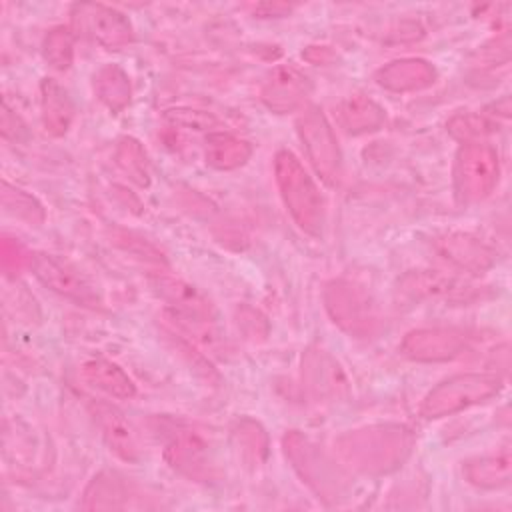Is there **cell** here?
Masks as SVG:
<instances>
[{
	"label": "cell",
	"instance_id": "obj_1",
	"mask_svg": "<svg viewBox=\"0 0 512 512\" xmlns=\"http://www.w3.org/2000/svg\"><path fill=\"white\" fill-rule=\"evenodd\" d=\"M334 446L350 468L364 474H386L410 456L414 434L402 424H374L342 434Z\"/></svg>",
	"mask_w": 512,
	"mask_h": 512
},
{
	"label": "cell",
	"instance_id": "obj_2",
	"mask_svg": "<svg viewBox=\"0 0 512 512\" xmlns=\"http://www.w3.org/2000/svg\"><path fill=\"white\" fill-rule=\"evenodd\" d=\"M154 430L164 440V458L176 472L196 482L216 478V446L206 428L174 418H154Z\"/></svg>",
	"mask_w": 512,
	"mask_h": 512
},
{
	"label": "cell",
	"instance_id": "obj_3",
	"mask_svg": "<svg viewBox=\"0 0 512 512\" xmlns=\"http://www.w3.org/2000/svg\"><path fill=\"white\" fill-rule=\"evenodd\" d=\"M274 174L282 202L298 228L310 236H322L324 198L302 162L290 150H280L274 156Z\"/></svg>",
	"mask_w": 512,
	"mask_h": 512
},
{
	"label": "cell",
	"instance_id": "obj_4",
	"mask_svg": "<svg viewBox=\"0 0 512 512\" xmlns=\"http://www.w3.org/2000/svg\"><path fill=\"white\" fill-rule=\"evenodd\" d=\"M282 448L302 482H306L318 498L324 502L346 498V492L350 490L348 476L324 450H320V446L298 430H292L282 438Z\"/></svg>",
	"mask_w": 512,
	"mask_h": 512
},
{
	"label": "cell",
	"instance_id": "obj_5",
	"mask_svg": "<svg viewBox=\"0 0 512 512\" xmlns=\"http://www.w3.org/2000/svg\"><path fill=\"white\" fill-rule=\"evenodd\" d=\"M324 306L336 326L354 338H374L382 330V312L374 296L350 280H332L324 288Z\"/></svg>",
	"mask_w": 512,
	"mask_h": 512
},
{
	"label": "cell",
	"instance_id": "obj_6",
	"mask_svg": "<svg viewBox=\"0 0 512 512\" xmlns=\"http://www.w3.org/2000/svg\"><path fill=\"white\" fill-rule=\"evenodd\" d=\"M502 390V376L492 372H464L454 374L434 386L424 402L422 416L428 420L456 414L474 404L486 402Z\"/></svg>",
	"mask_w": 512,
	"mask_h": 512
},
{
	"label": "cell",
	"instance_id": "obj_7",
	"mask_svg": "<svg viewBox=\"0 0 512 512\" xmlns=\"http://www.w3.org/2000/svg\"><path fill=\"white\" fill-rule=\"evenodd\" d=\"M498 152L486 142H466L456 152L454 190L462 204H474L490 196L498 184Z\"/></svg>",
	"mask_w": 512,
	"mask_h": 512
},
{
	"label": "cell",
	"instance_id": "obj_8",
	"mask_svg": "<svg viewBox=\"0 0 512 512\" xmlns=\"http://www.w3.org/2000/svg\"><path fill=\"white\" fill-rule=\"evenodd\" d=\"M296 128L316 174L328 186H336L342 176V152L326 114L318 106H308L298 116Z\"/></svg>",
	"mask_w": 512,
	"mask_h": 512
},
{
	"label": "cell",
	"instance_id": "obj_9",
	"mask_svg": "<svg viewBox=\"0 0 512 512\" xmlns=\"http://www.w3.org/2000/svg\"><path fill=\"white\" fill-rule=\"evenodd\" d=\"M30 270L44 286H48L56 294L72 300L74 304L84 306V308H100V304H102L100 294L88 282V278L84 274H80V270H76L70 262H66L54 254L36 252L32 258Z\"/></svg>",
	"mask_w": 512,
	"mask_h": 512
},
{
	"label": "cell",
	"instance_id": "obj_10",
	"mask_svg": "<svg viewBox=\"0 0 512 512\" xmlns=\"http://www.w3.org/2000/svg\"><path fill=\"white\" fill-rule=\"evenodd\" d=\"M72 16L74 24L106 50H120L134 40L130 20L116 8L84 2L72 8Z\"/></svg>",
	"mask_w": 512,
	"mask_h": 512
},
{
	"label": "cell",
	"instance_id": "obj_11",
	"mask_svg": "<svg viewBox=\"0 0 512 512\" xmlns=\"http://www.w3.org/2000/svg\"><path fill=\"white\" fill-rule=\"evenodd\" d=\"M470 336L458 328H418L404 336L400 350L416 362H446L468 350Z\"/></svg>",
	"mask_w": 512,
	"mask_h": 512
},
{
	"label": "cell",
	"instance_id": "obj_12",
	"mask_svg": "<svg viewBox=\"0 0 512 512\" xmlns=\"http://www.w3.org/2000/svg\"><path fill=\"white\" fill-rule=\"evenodd\" d=\"M302 382L314 400L334 402L348 394V380L336 358L312 346L302 356Z\"/></svg>",
	"mask_w": 512,
	"mask_h": 512
},
{
	"label": "cell",
	"instance_id": "obj_13",
	"mask_svg": "<svg viewBox=\"0 0 512 512\" xmlns=\"http://www.w3.org/2000/svg\"><path fill=\"white\" fill-rule=\"evenodd\" d=\"M88 412L98 426L104 442L118 458L126 462H136L142 456L140 436L122 410L104 400H90Z\"/></svg>",
	"mask_w": 512,
	"mask_h": 512
},
{
	"label": "cell",
	"instance_id": "obj_14",
	"mask_svg": "<svg viewBox=\"0 0 512 512\" xmlns=\"http://www.w3.org/2000/svg\"><path fill=\"white\" fill-rule=\"evenodd\" d=\"M310 94V80L292 66L276 68L260 90L264 106L276 114L298 110Z\"/></svg>",
	"mask_w": 512,
	"mask_h": 512
},
{
	"label": "cell",
	"instance_id": "obj_15",
	"mask_svg": "<svg viewBox=\"0 0 512 512\" xmlns=\"http://www.w3.org/2000/svg\"><path fill=\"white\" fill-rule=\"evenodd\" d=\"M150 286L160 300H164L174 314L188 318H212L210 300L192 284L170 274H156L150 278Z\"/></svg>",
	"mask_w": 512,
	"mask_h": 512
},
{
	"label": "cell",
	"instance_id": "obj_16",
	"mask_svg": "<svg viewBox=\"0 0 512 512\" xmlns=\"http://www.w3.org/2000/svg\"><path fill=\"white\" fill-rule=\"evenodd\" d=\"M438 252L462 270L482 274L496 262V252L480 238L466 232H450L436 240Z\"/></svg>",
	"mask_w": 512,
	"mask_h": 512
},
{
	"label": "cell",
	"instance_id": "obj_17",
	"mask_svg": "<svg viewBox=\"0 0 512 512\" xmlns=\"http://www.w3.org/2000/svg\"><path fill=\"white\" fill-rule=\"evenodd\" d=\"M374 80L390 92H416L436 82V68L422 58H400L382 66Z\"/></svg>",
	"mask_w": 512,
	"mask_h": 512
},
{
	"label": "cell",
	"instance_id": "obj_18",
	"mask_svg": "<svg viewBox=\"0 0 512 512\" xmlns=\"http://www.w3.org/2000/svg\"><path fill=\"white\" fill-rule=\"evenodd\" d=\"M40 116L44 130L54 138L64 136L74 120V102L54 78L40 82Z\"/></svg>",
	"mask_w": 512,
	"mask_h": 512
},
{
	"label": "cell",
	"instance_id": "obj_19",
	"mask_svg": "<svg viewBox=\"0 0 512 512\" xmlns=\"http://www.w3.org/2000/svg\"><path fill=\"white\" fill-rule=\"evenodd\" d=\"M128 496L126 480L118 472L102 470L86 486L80 506L84 510H122L128 506Z\"/></svg>",
	"mask_w": 512,
	"mask_h": 512
},
{
	"label": "cell",
	"instance_id": "obj_20",
	"mask_svg": "<svg viewBox=\"0 0 512 512\" xmlns=\"http://www.w3.org/2000/svg\"><path fill=\"white\" fill-rule=\"evenodd\" d=\"M336 118L348 134H368L384 126V110L370 98L356 94L336 106Z\"/></svg>",
	"mask_w": 512,
	"mask_h": 512
},
{
	"label": "cell",
	"instance_id": "obj_21",
	"mask_svg": "<svg viewBox=\"0 0 512 512\" xmlns=\"http://www.w3.org/2000/svg\"><path fill=\"white\" fill-rule=\"evenodd\" d=\"M510 450L504 446L502 450L478 458H470L464 462L462 472L466 480L478 488H502L510 482Z\"/></svg>",
	"mask_w": 512,
	"mask_h": 512
},
{
	"label": "cell",
	"instance_id": "obj_22",
	"mask_svg": "<svg viewBox=\"0 0 512 512\" xmlns=\"http://www.w3.org/2000/svg\"><path fill=\"white\" fill-rule=\"evenodd\" d=\"M82 376L88 384L114 398H132L136 394V384L132 382V378L112 360L92 358L84 362Z\"/></svg>",
	"mask_w": 512,
	"mask_h": 512
},
{
	"label": "cell",
	"instance_id": "obj_23",
	"mask_svg": "<svg viewBox=\"0 0 512 512\" xmlns=\"http://www.w3.org/2000/svg\"><path fill=\"white\" fill-rule=\"evenodd\" d=\"M252 154V146L230 134V132H210L204 144L206 164L216 170H234L242 166Z\"/></svg>",
	"mask_w": 512,
	"mask_h": 512
},
{
	"label": "cell",
	"instance_id": "obj_24",
	"mask_svg": "<svg viewBox=\"0 0 512 512\" xmlns=\"http://www.w3.org/2000/svg\"><path fill=\"white\" fill-rule=\"evenodd\" d=\"M94 92L108 110L120 112L130 102L132 84L118 64H104L94 74Z\"/></svg>",
	"mask_w": 512,
	"mask_h": 512
},
{
	"label": "cell",
	"instance_id": "obj_25",
	"mask_svg": "<svg viewBox=\"0 0 512 512\" xmlns=\"http://www.w3.org/2000/svg\"><path fill=\"white\" fill-rule=\"evenodd\" d=\"M402 290L406 294H410L412 298H418V300H424V298H442V296H448V298H456L462 288V284H458L454 278L450 276H444L436 270H418V272H410L402 278L400 282Z\"/></svg>",
	"mask_w": 512,
	"mask_h": 512
},
{
	"label": "cell",
	"instance_id": "obj_26",
	"mask_svg": "<svg viewBox=\"0 0 512 512\" xmlns=\"http://www.w3.org/2000/svg\"><path fill=\"white\" fill-rule=\"evenodd\" d=\"M114 160L120 166V170L140 188H146L150 184V170H148V156L142 148V144L136 138L124 136L116 150Z\"/></svg>",
	"mask_w": 512,
	"mask_h": 512
},
{
	"label": "cell",
	"instance_id": "obj_27",
	"mask_svg": "<svg viewBox=\"0 0 512 512\" xmlns=\"http://www.w3.org/2000/svg\"><path fill=\"white\" fill-rule=\"evenodd\" d=\"M2 206L8 214H12L18 220H24L30 226H40L46 218L42 204L32 194L8 184L6 180L2 182Z\"/></svg>",
	"mask_w": 512,
	"mask_h": 512
},
{
	"label": "cell",
	"instance_id": "obj_28",
	"mask_svg": "<svg viewBox=\"0 0 512 512\" xmlns=\"http://www.w3.org/2000/svg\"><path fill=\"white\" fill-rule=\"evenodd\" d=\"M446 128L456 140L466 144V142H482V138L492 134L498 128V124L486 112H482V114L480 112H458L448 120Z\"/></svg>",
	"mask_w": 512,
	"mask_h": 512
},
{
	"label": "cell",
	"instance_id": "obj_29",
	"mask_svg": "<svg viewBox=\"0 0 512 512\" xmlns=\"http://www.w3.org/2000/svg\"><path fill=\"white\" fill-rule=\"evenodd\" d=\"M44 60L56 70H68L74 62V32L68 26L52 28L42 42Z\"/></svg>",
	"mask_w": 512,
	"mask_h": 512
},
{
	"label": "cell",
	"instance_id": "obj_30",
	"mask_svg": "<svg viewBox=\"0 0 512 512\" xmlns=\"http://www.w3.org/2000/svg\"><path fill=\"white\" fill-rule=\"evenodd\" d=\"M234 438L238 440L242 452L246 456H250L252 460H262L266 456V448H268V438L264 428L254 422V420H240L234 428Z\"/></svg>",
	"mask_w": 512,
	"mask_h": 512
},
{
	"label": "cell",
	"instance_id": "obj_31",
	"mask_svg": "<svg viewBox=\"0 0 512 512\" xmlns=\"http://www.w3.org/2000/svg\"><path fill=\"white\" fill-rule=\"evenodd\" d=\"M34 254L28 252L18 240L2 238V268L6 274H20L32 266Z\"/></svg>",
	"mask_w": 512,
	"mask_h": 512
},
{
	"label": "cell",
	"instance_id": "obj_32",
	"mask_svg": "<svg viewBox=\"0 0 512 512\" xmlns=\"http://www.w3.org/2000/svg\"><path fill=\"white\" fill-rule=\"evenodd\" d=\"M114 242L120 244L124 250H128L130 254L138 256V258H144V260H150V262H156V264H166L162 252H158L150 242H146L144 238H140L132 232H126V230L116 232Z\"/></svg>",
	"mask_w": 512,
	"mask_h": 512
},
{
	"label": "cell",
	"instance_id": "obj_33",
	"mask_svg": "<svg viewBox=\"0 0 512 512\" xmlns=\"http://www.w3.org/2000/svg\"><path fill=\"white\" fill-rule=\"evenodd\" d=\"M478 58L482 62L480 66H500V64H506L510 60V34L504 32L502 36H498L492 42H488L484 48H480Z\"/></svg>",
	"mask_w": 512,
	"mask_h": 512
},
{
	"label": "cell",
	"instance_id": "obj_34",
	"mask_svg": "<svg viewBox=\"0 0 512 512\" xmlns=\"http://www.w3.org/2000/svg\"><path fill=\"white\" fill-rule=\"evenodd\" d=\"M168 120H172L174 124L186 126V128H194V130H206L210 126L216 124V118L210 112H202V110H190V108H178V110H170Z\"/></svg>",
	"mask_w": 512,
	"mask_h": 512
},
{
	"label": "cell",
	"instance_id": "obj_35",
	"mask_svg": "<svg viewBox=\"0 0 512 512\" xmlns=\"http://www.w3.org/2000/svg\"><path fill=\"white\" fill-rule=\"evenodd\" d=\"M2 134H4V138H10V140H18L20 134H24V124L8 108V104H4V108H2Z\"/></svg>",
	"mask_w": 512,
	"mask_h": 512
},
{
	"label": "cell",
	"instance_id": "obj_36",
	"mask_svg": "<svg viewBox=\"0 0 512 512\" xmlns=\"http://www.w3.org/2000/svg\"><path fill=\"white\" fill-rule=\"evenodd\" d=\"M290 10H292V6H288V4H258V6H254V14H260V16H284Z\"/></svg>",
	"mask_w": 512,
	"mask_h": 512
}]
</instances>
